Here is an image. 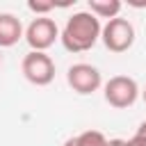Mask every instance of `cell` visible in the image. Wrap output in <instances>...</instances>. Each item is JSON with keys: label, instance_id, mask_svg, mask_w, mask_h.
Here are the masks:
<instances>
[{"label": "cell", "instance_id": "6da1fadb", "mask_svg": "<svg viewBox=\"0 0 146 146\" xmlns=\"http://www.w3.org/2000/svg\"><path fill=\"white\" fill-rule=\"evenodd\" d=\"M100 32H103L100 18H96L91 11H75L66 21L59 39L68 52H84L96 46V41L100 39Z\"/></svg>", "mask_w": 146, "mask_h": 146}, {"label": "cell", "instance_id": "7a4b0ae2", "mask_svg": "<svg viewBox=\"0 0 146 146\" xmlns=\"http://www.w3.org/2000/svg\"><path fill=\"white\" fill-rule=\"evenodd\" d=\"M100 39L110 52H125L135 43V27L128 18H112L103 25Z\"/></svg>", "mask_w": 146, "mask_h": 146}, {"label": "cell", "instance_id": "3957f363", "mask_svg": "<svg viewBox=\"0 0 146 146\" xmlns=\"http://www.w3.org/2000/svg\"><path fill=\"white\" fill-rule=\"evenodd\" d=\"M21 71H23L25 80L36 84V87H46L55 80V62L46 52L30 50L21 62Z\"/></svg>", "mask_w": 146, "mask_h": 146}, {"label": "cell", "instance_id": "277c9868", "mask_svg": "<svg viewBox=\"0 0 146 146\" xmlns=\"http://www.w3.org/2000/svg\"><path fill=\"white\" fill-rule=\"evenodd\" d=\"M103 94H105V100L116 107V110H125L130 105H135L137 96H139V84L135 78H128V75H114L105 82L103 87Z\"/></svg>", "mask_w": 146, "mask_h": 146}, {"label": "cell", "instance_id": "5b68a950", "mask_svg": "<svg viewBox=\"0 0 146 146\" xmlns=\"http://www.w3.org/2000/svg\"><path fill=\"white\" fill-rule=\"evenodd\" d=\"M59 39V27L52 18L48 16H36L32 18V23L25 27V41L32 50L36 52H46L55 41Z\"/></svg>", "mask_w": 146, "mask_h": 146}, {"label": "cell", "instance_id": "8992f818", "mask_svg": "<svg viewBox=\"0 0 146 146\" xmlns=\"http://www.w3.org/2000/svg\"><path fill=\"white\" fill-rule=\"evenodd\" d=\"M66 82H68V87H71L75 94L89 96V94H94V91L100 89L103 78H100V71H98L96 66L80 62V64L68 66V71H66Z\"/></svg>", "mask_w": 146, "mask_h": 146}, {"label": "cell", "instance_id": "52a82bcc", "mask_svg": "<svg viewBox=\"0 0 146 146\" xmlns=\"http://www.w3.org/2000/svg\"><path fill=\"white\" fill-rule=\"evenodd\" d=\"M23 36H25V30H23L21 21H18L14 14L2 11V14H0V48H11V46H16Z\"/></svg>", "mask_w": 146, "mask_h": 146}, {"label": "cell", "instance_id": "ba28073f", "mask_svg": "<svg viewBox=\"0 0 146 146\" xmlns=\"http://www.w3.org/2000/svg\"><path fill=\"white\" fill-rule=\"evenodd\" d=\"M121 7H123L121 0H89V11L96 18H107V21L119 18Z\"/></svg>", "mask_w": 146, "mask_h": 146}, {"label": "cell", "instance_id": "9c48e42d", "mask_svg": "<svg viewBox=\"0 0 146 146\" xmlns=\"http://www.w3.org/2000/svg\"><path fill=\"white\" fill-rule=\"evenodd\" d=\"M105 144H107V139L100 130H84L64 141V146H105Z\"/></svg>", "mask_w": 146, "mask_h": 146}, {"label": "cell", "instance_id": "30bf717a", "mask_svg": "<svg viewBox=\"0 0 146 146\" xmlns=\"http://www.w3.org/2000/svg\"><path fill=\"white\" fill-rule=\"evenodd\" d=\"M27 9L36 16H48L55 9V2H41V0H27Z\"/></svg>", "mask_w": 146, "mask_h": 146}, {"label": "cell", "instance_id": "8fae6325", "mask_svg": "<svg viewBox=\"0 0 146 146\" xmlns=\"http://www.w3.org/2000/svg\"><path fill=\"white\" fill-rule=\"evenodd\" d=\"M125 146H146V137H141V135H137V132H135V137H132V139H128V141H125Z\"/></svg>", "mask_w": 146, "mask_h": 146}, {"label": "cell", "instance_id": "7c38bea8", "mask_svg": "<svg viewBox=\"0 0 146 146\" xmlns=\"http://www.w3.org/2000/svg\"><path fill=\"white\" fill-rule=\"evenodd\" d=\"M105 146H125V139H119V137L116 139H107Z\"/></svg>", "mask_w": 146, "mask_h": 146}, {"label": "cell", "instance_id": "4fadbf2b", "mask_svg": "<svg viewBox=\"0 0 146 146\" xmlns=\"http://www.w3.org/2000/svg\"><path fill=\"white\" fill-rule=\"evenodd\" d=\"M137 135L146 137V121H141V123H139V128H137Z\"/></svg>", "mask_w": 146, "mask_h": 146}, {"label": "cell", "instance_id": "5bb4252c", "mask_svg": "<svg viewBox=\"0 0 146 146\" xmlns=\"http://www.w3.org/2000/svg\"><path fill=\"white\" fill-rule=\"evenodd\" d=\"M128 5H132V7H146V2H137V0H128Z\"/></svg>", "mask_w": 146, "mask_h": 146}, {"label": "cell", "instance_id": "9a60e30c", "mask_svg": "<svg viewBox=\"0 0 146 146\" xmlns=\"http://www.w3.org/2000/svg\"><path fill=\"white\" fill-rule=\"evenodd\" d=\"M141 98H144V103H146V87H144V91H141Z\"/></svg>", "mask_w": 146, "mask_h": 146}]
</instances>
